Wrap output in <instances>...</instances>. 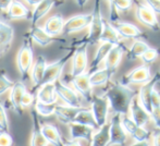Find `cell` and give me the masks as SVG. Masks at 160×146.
Here are the masks:
<instances>
[{"label":"cell","instance_id":"obj_8","mask_svg":"<svg viewBox=\"0 0 160 146\" xmlns=\"http://www.w3.org/2000/svg\"><path fill=\"white\" fill-rule=\"evenodd\" d=\"M87 68V45L84 42L73 51L72 56V78L85 73Z\"/></svg>","mask_w":160,"mask_h":146},{"label":"cell","instance_id":"obj_31","mask_svg":"<svg viewBox=\"0 0 160 146\" xmlns=\"http://www.w3.org/2000/svg\"><path fill=\"white\" fill-rule=\"evenodd\" d=\"M113 47V45L109 44V43H101L100 46L98 47L96 51V55L94 57L93 61H92L91 66H89V70L88 73L92 74L93 72H95L96 69L99 67V64L105 60V58L107 57V55L109 53V51L111 50V48Z\"/></svg>","mask_w":160,"mask_h":146},{"label":"cell","instance_id":"obj_14","mask_svg":"<svg viewBox=\"0 0 160 146\" xmlns=\"http://www.w3.org/2000/svg\"><path fill=\"white\" fill-rule=\"evenodd\" d=\"M92 21V14H78L70 18L63 25V34H72L88 28Z\"/></svg>","mask_w":160,"mask_h":146},{"label":"cell","instance_id":"obj_32","mask_svg":"<svg viewBox=\"0 0 160 146\" xmlns=\"http://www.w3.org/2000/svg\"><path fill=\"white\" fill-rule=\"evenodd\" d=\"M110 124L106 123L103 127L99 128V130L93 135L91 146H109L110 142Z\"/></svg>","mask_w":160,"mask_h":146},{"label":"cell","instance_id":"obj_9","mask_svg":"<svg viewBox=\"0 0 160 146\" xmlns=\"http://www.w3.org/2000/svg\"><path fill=\"white\" fill-rule=\"evenodd\" d=\"M136 18L143 25L148 28L154 32H158L160 30V23L154 13L147 6L142 3H137L136 8Z\"/></svg>","mask_w":160,"mask_h":146},{"label":"cell","instance_id":"obj_24","mask_svg":"<svg viewBox=\"0 0 160 146\" xmlns=\"http://www.w3.org/2000/svg\"><path fill=\"white\" fill-rule=\"evenodd\" d=\"M63 25H64V20L60 13L50 17L46 21L44 26V31L51 37L58 36L62 33L63 31Z\"/></svg>","mask_w":160,"mask_h":146},{"label":"cell","instance_id":"obj_45","mask_svg":"<svg viewBox=\"0 0 160 146\" xmlns=\"http://www.w3.org/2000/svg\"><path fill=\"white\" fill-rule=\"evenodd\" d=\"M13 0H0V11H7Z\"/></svg>","mask_w":160,"mask_h":146},{"label":"cell","instance_id":"obj_48","mask_svg":"<svg viewBox=\"0 0 160 146\" xmlns=\"http://www.w3.org/2000/svg\"><path fill=\"white\" fill-rule=\"evenodd\" d=\"M131 146H150L148 141H143V142H135L134 144H132Z\"/></svg>","mask_w":160,"mask_h":146},{"label":"cell","instance_id":"obj_10","mask_svg":"<svg viewBox=\"0 0 160 146\" xmlns=\"http://www.w3.org/2000/svg\"><path fill=\"white\" fill-rule=\"evenodd\" d=\"M55 91L56 95L59 98H61L68 106L76 107V108L82 107L81 106V99L76 94V92L68 87L67 85H64L60 80H57L55 82Z\"/></svg>","mask_w":160,"mask_h":146},{"label":"cell","instance_id":"obj_36","mask_svg":"<svg viewBox=\"0 0 160 146\" xmlns=\"http://www.w3.org/2000/svg\"><path fill=\"white\" fill-rule=\"evenodd\" d=\"M55 107L56 105H44L39 102H36L35 104V109L37 114H40L42 117H48V116H51L53 114V110H55Z\"/></svg>","mask_w":160,"mask_h":146},{"label":"cell","instance_id":"obj_46","mask_svg":"<svg viewBox=\"0 0 160 146\" xmlns=\"http://www.w3.org/2000/svg\"><path fill=\"white\" fill-rule=\"evenodd\" d=\"M62 140H63L64 146H82L80 144V142H78L75 140H65L63 138H62Z\"/></svg>","mask_w":160,"mask_h":146},{"label":"cell","instance_id":"obj_29","mask_svg":"<svg viewBox=\"0 0 160 146\" xmlns=\"http://www.w3.org/2000/svg\"><path fill=\"white\" fill-rule=\"evenodd\" d=\"M26 36L31 38V40H34L35 43H37L40 46H47V45L51 44V43H53L56 40L55 37L49 36L44 31V28H39V26H33Z\"/></svg>","mask_w":160,"mask_h":146},{"label":"cell","instance_id":"obj_28","mask_svg":"<svg viewBox=\"0 0 160 146\" xmlns=\"http://www.w3.org/2000/svg\"><path fill=\"white\" fill-rule=\"evenodd\" d=\"M57 2L58 0H42L40 3H38L36 6V8L34 9L32 15H31V23H32V25L35 26V24L42 17H45L53 6L57 4Z\"/></svg>","mask_w":160,"mask_h":146},{"label":"cell","instance_id":"obj_17","mask_svg":"<svg viewBox=\"0 0 160 146\" xmlns=\"http://www.w3.org/2000/svg\"><path fill=\"white\" fill-rule=\"evenodd\" d=\"M128 111L131 112V120L139 127H145L150 120V114L141 106L137 96L133 98Z\"/></svg>","mask_w":160,"mask_h":146},{"label":"cell","instance_id":"obj_25","mask_svg":"<svg viewBox=\"0 0 160 146\" xmlns=\"http://www.w3.org/2000/svg\"><path fill=\"white\" fill-rule=\"evenodd\" d=\"M37 102L44 105H53L57 102V95L55 91V83L42 84L37 93Z\"/></svg>","mask_w":160,"mask_h":146},{"label":"cell","instance_id":"obj_33","mask_svg":"<svg viewBox=\"0 0 160 146\" xmlns=\"http://www.w3.org/2000/svg\"><path fill=\"white\" fill-rule=\"evenodd\" d=\"M73 123H78V124H83V125H86V127H89L94 130H97L98 127L96 124V121L94 119V116L92 113L91 109L88 108H83L76 114V117L74 118V120L72 121Z\"/></svg>","mask_w":160,"mask_h":146},{"label":"cell","instance_id":"obj_15","mask_svg":"<svg viewBox=\"0 0 160 146\" xmlns=\"http://www.w3.org/2000/svg\"><path fill=\"white\" fill-rule=\"evenodd\" d=\"M125 51V47L122 44L116 45L111 48L107 57L105 58V69L109 72L110 75H113L118 69L122 59V56Z\"/></svg>","mask_w":160,"mask_h":146},{"label":"cell","instance_id":"obj_47","mask_svg":"<svg viewBox=\"0 0 160 146\" xmlns=\"http://www.w3.org/2000/svg\"><path fill=\"white\" fill-rule=\"evenodd\" d=\"M154 146H160V131H157L154 133Z\"/></svg>","mask_w":160,"mask_h":146},{"label":"cell","instance_id":"obj_50","mask_svg":"<svg viewBox=\"0 0 160 146\" xmlns=\"http://www.w3.org/2000/svg\"><path fill=\"white\" fill-rule=\"evenodd\" d=\"M87 1H88V0H76V2H78V6L81 7V8H83V7L86 4Z\"/></svg>","mask_w":160,"mask_h":146},{"label":"cell","instance_id":"obj_7","mask_svg":"<svg viewBox=\"0 0 160 146\" xmlns=\"http://www.w3.org/2000/svg\"><path fill=\"white\" fill-rule=\"evenodd\" d=\"M110 142L109 146L112 145H119L124 146L128 142V135L125 130L122 127L121 122V116L114 113L110 121Z\"/></svg>","mask_w":160,"mask_h":146},{"label":"cell","instance_id":"obj_23","mask_svg":"<svg viewBox=\"0 0 160 146\" xmlns=\"http://www.w3.org/2000/svg\"><path fill=\"white\" fill-rule=\"evenodd\" d=\"M46 58L42 55H39L36 58V61L33 63L31 70V78H32L33 87L37 88L42 85V81L44 78L45 69H46Z\"/></svg>","mask_w":160,"mask_h":146},{"label":"cell","instance_id":"obj_16","mask_svg":"<svg viewBox=\"0 0 160 146\" xmlns=\"http://www.w3.org/2000/svg\"><path fill=\"white\" fill-rule=\"evenodd\" d=\"M72 84H73L74 88L76 89L78 93L81 94L83 98L86 102L91 103L92 98H93V87H92L91 83H89V73L85 72L81 75L76 76V78H72Z\"/></svg>","mask_w":160,"mask_h":146},{"label":"cell","instance_id":"obj_49","mask_svg":"<svg viewBox=\"0 0 160 146\" xmlns=\"http://www.w3.org/2000/svg\"><path fill=\"white\" fill-rule=\"evenodd\" d=\"M25 1L28 2V4H30V6H37V4L40 3L42 0H25Z\"/></svg>","mask_w":160,"mask_h":146},{"label":"cell","instance_id":"obj_22","mask_svg":"<svg viewBox=\"0 0 160 146\" xmlns=\"http://www.w3.org/2000/svg\"><path fill=\"white\" fill-rule=\"evenodd\" d=\"M70 135L71 140H85L88 143L92 142V138L94 135V129L83 124H78V123H69Z\"/></svg>","mask_w":160,"mask_h":146},{"label":"cell","instance_id":"obj_1","mask_svg":"<svg viewBox=\"0 0 160 146\" xmlns=\"http://www.w3.org/2000/svg\"><path fill=\"white\" fill-rule=\"evenodd\" d=\"M138 91L132 89L120 83H112L107 87L103 96L107 98L109 107L112 109V111L123 117L128 114L131 103L133 98L136 97Z\"/></svg>","mask_w":160,"mask_h":146},{"label":"cell","instance_id":"obj_35","mask_svg":"<svg viewBox=\"0 0 160 146\" xmlns=\"http://www.w3.org/2000/svg\"><path fill=\"white\" fill-rule=\"evenodd\" d=\"M149 48L150 47L148 46V44H146L145 42L136 40V42L132 45L130 50L128 51V59L135 60V59H137V58H141V56L143 55L146 50H148Z\"/></svg>","mask_w":160,"mask_h":146},{"label":"cell","instance_id":"obj_11","mask_svg":"<svg viewBox=\"0 0 160 146\" xmlns=\"http://www.w3.org/2000/svg\"><path fill=\"white\" fill-rule=\"evenodd\" d=\"M160 80V75L158 73L152 78L147 83L143 85V86L139 88L138 94H137V98H138V102L141 104V106L143 107L148 113L150 114L152 112V104H150V97H152V89L156 87L157 83Z\"/></svg>","mask_w":160,"mask_h":146},{"label":"cell","instance_id":"obj_19","mask_svg":"<svg viewBox=\"0 0 160 146\" xmlns=\"http://www.w3.org/2000/svg\"><path fill=\"white\" fill-rule=\"evenodd\" d=\"M84 107H70V106H62V105H56L53 114L57 117V119L60 122L64 124H69L74 120L76 114L81 111Z\"/></svg>","mask_w":160,"mask_h":146},{"label":"cell","instance_id":"obj_39","mask_svg":"<svg viewBox=\"0 0 160 146\" xmlns=\"http://www.w3.org/2000/svg\"><path fill=\"white\" fill-rule=\"evenodd\" d=\"M0 131L9 132V119L1 102H0Z\"/></svg>","mask_w":160,"mask_h":146},{"label":"cell","instance_id":"obj_41","mask_svg":"<svg viewBox=\"0 0 160 146\" xmlns=\"http://www.w3.org/2000/svg\"><path fill=\"white\" fill-rule=\"evenodd\" d=\"M13 138L9 132L0 131V146H12Z\"/></svg>","mask_w":160,"mask_h":146},{"label":"cell","instance_id":"obj_37","mask_svg":"<svg viewBox=\"0 0 160 146\" xmlns=\"http://www.w3.org/2000/svg\"><path fill=\"white\" fill-rule=\"evenodd\" d=\"M158 55L159 53H158V50H157V49L149 48L148 50H146L145 53L141 56V58L146 66H149V64H152V62L158 58Z\"/></svg>","mask_w":160,"mask_h":146},{"label":"cell","instance_id":"obj_26","mask_svg":"<svg viewBox=\"0 0 160 146\" xmlns=\"http://www.w3.org/2000/svg\"><path fill=\"white\" fill-rule=\"evenodd\" d=\"M42 133L47 140L48 144H51L52 146H64L62 136L56 125L46 123L42 127Z\"/></svg>","mask_w":160,"mask_h":146},{"label":"cell","instance_id":"obj_5","mask_svg":"<svg viewBox=\"0 0 160 146\" xmlns=\"http://www.w3.org/2000/svg\"><path fill=\"white\" fill-rule=\"evenodd\" d=\"M72 56H73V51H70V53H68L62 58H60L59 60L46 66L44 78H42V85L46 84V83H55L57 80H59V76L61 75V72L63 70L64 66L71 59Z\"/></svg>","mask_w":160,"mask_h":146},{"label":"cell","instance_id":"obj_13","mask_svg":"<svg viewBox=\"0 0 160 146\" xmlns=\"http://www.w3.org/2000/svg\"><path fill=\"white\" fill-rule=\"evenodd\" d=\"M121 122H122V127L125 130V132H128L132 136L135 142H143V141L149 140L150 138L149 131H147L145 128L135 124L131 120V118H128V116L121 117Z\"/></svg>","mask_w":160,"mask_h":146},{"label":"cell","instance_id":"obj_34","mask_svg":"<svg viewBox=\"0 0 160 146\" xmlns=\"http://www.w3.org/2000/svg\"><path fill=\"white\" fill-rule=\"evenodd\" d=\"M111 78L112 76L110 75L109 72L103 68L101 70H97L92 74H89V83H91L92 87L101 86V85H105L106 83H108V81Z\"/></svg>","mask_w":160,"mask_h":146},{"label":"cell","instance_id":"obj_21","mask_svg":"<svg viewBox=\"0 0 160 146\" xmlns=\"http://www.w3.org/2000/svg\"><path fill=\"white\" fill-rule=\"evenodd\" d=\"M32 121H33V129L32 136H31V146H48V142L45 138L42 133V125L39 123L38 114L35 109L32 110Z\"/></svg>","mask_w":160,"mask_h":146},{"label":"cell","instance_id":"obj_44","mask_svg":"<svg viewBox=\"0 0 160 146\" xmlns=\"http://www.w3.org/2000/svg\"><path fill=\"white\" fill-rule=\"evenodd\" d=\"M33 100H34V97L32 96V94L28 93V92L26 91L25 93H24L23 97H22V100H21V106H22V108H24V107L31 106V105H32V103H33Z\"/></svg>","mask_w":160,"mask_h":146},{"label":"cell","instance_id":"obj_27","mask_svg":"<svg viewBox=\"0 0 160 146\" xmlns=\"http://www.w3.org/2000/svg\"><path fill=\"white\" fill-rule=\"evenodd\" d=\"M7 18L11 20L15 19H30V10L18 0H13L11 6L7 10Z\"/></svg>","mask_w":160,"mask_h":146},{"label":"cell","instance_id":"obj_52","mask_svg":"<svg viewBox=\"0 0 160 146\" xmlns=\"http://www.w3.org/2000/svg\"><path fill=\"white\" fill-rule=\"evenodd\" d=\"M110 1H111V0H110Z\"/></svg>","mask_w":160,"mask_h":146},{"label":"cell","instance_id":"obj_2","mask_svg":"<svg viewBox=\"0 0 160 146\" xmlns=\"http://www.w3.org/2000/svg\"><path fill=\"white\" fill-rule=\"evenodd\" d=\"M34 63V51L33 44L31 38L28 36L24 37L23 43L21 45V48L18 51L17 56V64L20 73H21L22 82L28 78V74L31 71Z\"/></svg>","mask_w":160,"mask_h":146},{"label":"cell","instance_id":"obj_12","mask_svg":"<svg viewBox=\"0 0 160 146\" xmlns=\"http://www.w3.org/2000/svg\"><path fill=\"white\" fill-rule=\"evenodd\" d=\"M13 38H14L13 28L0 18V60L11 49Z\"/></svg>","mask_w":160,"mask_h":146},{"label":"cell","instance_id":"obj_40","mask_svg":"<svg viewBox=\"0 0 160 146\" xmlns=\"http://www.w3.org/2000/svg\"><path fill=\"white\" fill-rule=\"evenodd\" d=\"M111 6L118 11H128L131 9L133 1L132 0H111Z\"/></svg>","mask_w":160,"mask_h":146},{"label":"cell","instance_id":"obj_18","mask_svg":"<svg viewBox=\"0 0 160 146\" xmlns=\"http://www.w3.org/2000/svg\"><path fill=\"white\" fill-rule=\"evenodd\" d=\"M25 92H26V86L22 81L14 82L12 88H11L10 102H11V105H12L13 110H14L19 116H21L22 110H23V108H22V106H21V100Z\"/></svg>","mask_w":160,"mask_h":146},{"label":"cell","instance_id":"obj_3","mask_svg":"<svg viewBox=\"0 0 160 146\" xmlns=\"http://www.w3.org/2000/svg\"><path fill=\"white\" fill-rule=\"evenodd\" d=\"M103 28V19L101 17L100 0H95L93 13H92V21L89 24V33L85 38L84 43L88 45H94L99 42Z\"/></svg>","mask_w":160,"mask_h":146},{"label":"cell","instance_id":"obj_42","mask_svg":"<svg viewBox=\"0 0 160 146\" xmlns=\"http://www.w3.org/2000/svg\"><path fill=\"white\" fill-rule=\"evenodd\" d=\"M150 117H152V121H154L156 128L160 129V105L152 107Z\"/></svg>","mask_w":160,"mask_h":146},{"label":"cell","instance_id":"obj_38","mask_svg":"<svg viewBox=\"0 0 160 146\" xmlns=\"http://www.w3.org/2000/svg\"><path fill=\"white\" fill-rule=\"evenodd\" d=\"M13 84H14V82L7 78L4 71H0V95L4 94L8 89L12 88Z\"/></svg>","mask_w":160,"mask_h":146},{"label":"cell","instance_id":"obj_30","mask_svg":"<svg viewBox=\"0 0 160 146\" xmlns=\"http://www.w3.org/2000/svg\"><path fill=\"white\" fill-rule=\"evenodd\" d=\"M120 39H121V37L119 36L117 31L114 30L113 25H112L111 23H109L108 21H106V20H103V28H102V33H101L99 42L109 43V44L116 46V45L121 44Z\"/></svg>","mask_w":160,"mask_h":146},{"label":"cell","instance_id":"obj_20","mask_svg":"<svg viewBox=\"0 0 160 146\" xmlns=\"http://www.w3.org/2000/svg\"><path fill=\"white\" fill-rule=\"evenodd\" d=\"M114 30L121 38H139L143 36V32L136 25L128 22H117L112 24Z\"/></svg>","mask_w":160,"mask_h":146},{"label":"cell","instance_id":"obj_6","mask_svg":"<svg viewBox=\"0 0 160 146\" xmlns=\"http://www.w3.org/2000/svg\"><path fill=\"white\" fill-rule=\"evenodd\" d=\"M150 78H152V74H150L149 66L144 64V66L137 67L128 73L124 74L119 83L125 85V86H128L131 84H142V83L145 84Z\"/></svg>","mask_w":160,"mask_h":146},{"label":"cell","instance_id":"obj_43","mask_svg":"<svg viewBox=\"0 0 160 146\" xmlns=\"http://www.w3.org/2000/svg\"><path fill=\"white\" fill-rule=\"evenodd\" d=\"M145 2L152 12L160 14V0H145Z\"/></svg>","mask_w":160,"mask_h":146},{"label":"cell","instance_id":"obj_4","mask_svg":"<svg viewBox=\"0 0 160 146\" xmlns=\"http://www.w3.org/2000/svg\"><path fill=\"white\" fill-rule=\"evenodd\" d=\"M92 108L91 111L94 116V119L96 121L97 127L101 128L107 123L108 112H109V103L105 96L93 95L92 98Z\"/></svg>","mask_w":160,"mask_h":146},{"label":"cell","instance_id":"obj_51","mask_svg":"<svg viewBox=\"0 0 160 146\" xmlns=\"http://www.w3.org/2000/svg\"><path fill=\"white\" fill-rule=\"evenodd\" d=\"M158 74H159V75H160V70H159V72H158Z\"/></svg>","mask_w":160,"mask_h":146}]
</instances>
